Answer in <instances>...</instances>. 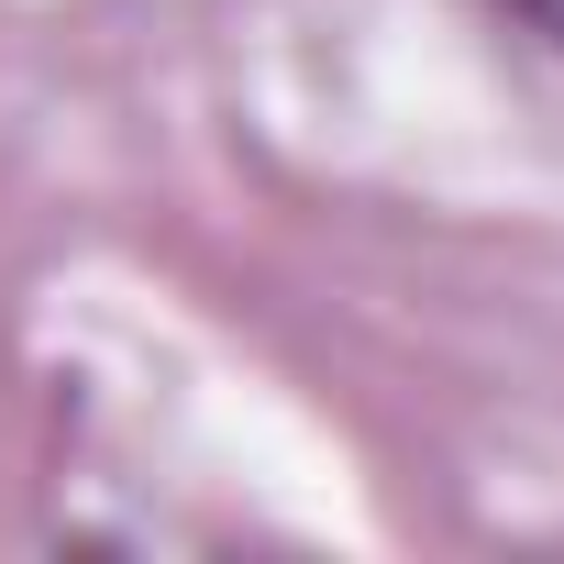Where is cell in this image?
<instances>
[{
	"label": "cell",
	"mask_w": 564,
	"mask_h": 564,
	"mask_svg": "<svg viewBox=\"0 0 564 564\" xmlns=\"http://www.w3.org/2000/svg\"><path fill=\"white\" fill-rule=\"evenodd\" d=\"M509 12H520V23H542V34L564 45V0H509Z\"/></svg>",
	"instance_id": "obj_1"
}]
</instances>
